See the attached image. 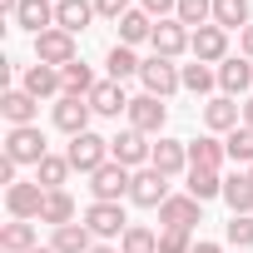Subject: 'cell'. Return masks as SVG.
<instances>
[{"mask_svg":"<svg viewBox=\"0 0 253 253\" xmlns=\"http://www.w3.org/2000/svg\"><path fill=\"white\" fill-rule=\"evenodd\" d=\"M154 25H159L154 15H144V10H129V15L119 20V45H129V50H134V45L154 40Z\"/></svg>","mask_w":253,"mask_h":253,"instance_id":"obj_28","label":"cell"},{"mask_svg":"<svg viewBox=\"0 0 253 253\" xmlns=\"http://www.w3.org/2000/svg\"><path fill=\"white\" fill-rule=\"evenodd\" d=\"M35 60L40 65H55V70H65L70 60H80V45H75V35L70 30H45V35H35Z\"/></svg>","mask_w":253,"mask_h":253,"instance_id":"obj_6","label":"cell"},{"mask_svg":"<svg viewBox=\"0 0 253 253\" xmlns=\"http://www.w3.org/2000/svg\"><path fill=\"white\" fill-rule=\"evenodd\" d=\"M179 25L199 30V25H213V0H179V10H174Z\"/></svg>","mask_w":253,"mask_h":253,"instance_id":"obj_37","label":"cell"},{"mask_svg":"<svg viewBox=\"0 0 253 253\" xmlns=\"http://www.w3.org/2000/svg\"><path fill=\"white\" fill-rule=\"evenodd\" d=\"M119 253H159V233L144 228V223H129L119 238Z\"/></svg>","mask_w":253,"mask_h":253,"instance_id":"obj_36","label":"cell"},{"mask_svg":"<svg viewBox=\"0 0 253 253\" xmlns=\"http://www.w3.org/2000/svg\"><path fill=\"white\" fill-rule=\"evenodd\" d=\"M223 238L233 243V253H253V213H228Z\"/></svg>","mask_w":253,"mask_h":253,"instance_id":"obj_35","label":"cell"},{"mask_svg":"<svg viewBox=\"0 0 253 253\" xmlns=\"http://www.w3.org/2000/svg\"><path fill=\"white\" fill-rule=\"evenodd\" d=\"M184 194H194L199 204L223 199V174H218V169H189V174H184Z\"/></svg>","mask_w":253,"mask_h":253,"instance_id":"obj_25","label":"cell"},{"mask_svg":"<svg viewBox=\"0 0 253 253\" xmlns=\"http://www.w3.org/2000/svg\"><path fill=\"white\" fill-rule=\"evenodd\" d=\"M104 70H109V80H119V84H124V80H134V75L144 70V60H139L129 45H114V50L104 55Z\"/></svg>","mask_w":253,"mask_h":253,"instance_id":"obj_31","label":"cell"},{"mask_svg":"<svg viewBox=\"0 0 253 253\" xmlns=\"http://www.w3.org/2000/svg\"><path fill=\"white\" fill-rule=\"evenodd\" d=\"M0 248H5V253H30V248H40L35 223H30V218H10L5 228H0Z\"/></svg>","mask_w":253,"mask_h":253,"instance_id":"obj_26","label":"cell"},{"mask_svg":"<svg viewBox=\"0 0 253 253\" xmlns=\"http://www.w3.org/2000/svg\"><path fill=\"white\" fill-rule=\"evenodd\" d=\"M139 10H144V15H154V20H174L179 0H139Z\"/></svg>","mask_w":253,"mask_h":253,"instance_id":"obj_41","label":"cell"},{"mask_svg":"<svg viewBox=\"0 0 253 253\" xmlns=\"http://www.w3.org/2000/svg\"><path fill=\"white\" fill-rule=\"evenodd\" d=\"M60 75H65V94H80V99H89V89L99 84V80H94V70H89L84 60H70Z\"/></svg>","mask_w":253,"mask_h":253,"instance_id":"obj_34","label":"cell"},{"mask_svg":"<svg viewBox=\"0 0 253 253\" xmlns=\"http://www.w3.org/2000/svg\"><path fill=\"white\" fill-rule=\"evenodd\" d=\"M65 159H70V169H75V174H99V169L109 164V139H104V134H94V129H84V134H75V139H70Z\"/></svg>","mask_w":253,"mask_h":253,"instance_id":"obj_1","label":"cell"},{"mask_svg":"<svg viewBox=\"0 0 253 253\" xmlns=\"http://www.w3.org/2000/svg\"><path fill=\"white\" fill-rule=\"evenodd\" d=\"M139 80H144V94H154V99H169L174 89H184L179 65H174V60H164V55H149V60H144V70H139Z\"/></svg>","mask_w":253,"mask_h":253,"instance_id":"obj_5","label":"cell"},{"mask_svg":"<svg viewBox=\"0 0 253 253\" xmlns=\"http://www.w3.org/2000/svg\"><path fill=\"white\" fill-rule=\"evenodd\" d=\"M70 174H75V169H70V159H65V154H45V159L35 164V184H40L45 194L65 189V184H70Z\"/></svg>","mask_w":253,"mask_h":253,"instance_id":"obj_24","label":"cell"},{"mask_svg":"<svg viewBox=\"0 0 253 253\" xmlns=\"http://www.w3.org/2000/svg\"><path fill=\"white\" fill-rule=\"evenodd\" d=\"M89 114H94V109H89V99H80V94H60V99H55V109H50L55 129H60V134H70V139L89 129Z\"/></svg>","mask_w":253,"mask_h":253,"instance_id":"obj_9","label":"cell"},{"mask_svg":"<svg viewBox=\"0 0 253 253\" xmlns=\"http://www.w3.org/2000/svg\"><path fill=\"white\" fill-rule=\"evenodd\" d=\"M194 253H223V248H218V243H209V238H199V243H194Z\"/></svg>","mask_w":253,"mask_h":253,"instance_id":"obj_43","label":"cell"},{"mask_svg":"<svg viewBox=\"0 0 253 253\" xmlns=\"http://www.w3.org/2000/svg\"><path fill=\"white\" fill-rule=\"evenodd\" d=\"M50 154V144H45V134H40V124H20V129H10L5 134V159H15V164H40Z\"/></svg>","mask_w":253,"mask_h":253,"instance_id":"obj_4","label":"cell"},{"mask_svg":"<svg viewBox=\"0 0 253 253\" xmlns=\"http://www.w3.org/2000/svg\"><path fill=\"white\" fill-rule=\"evenodd\" d=\"M134 10V0H94V15H104V20H124V15H129Z\"/></svg>","mask_w":253,"mask_h":253,"instance_id":"obj_40","label":"cell"},{"mask_svg":"<svg viewBox=\"0 0 253 253\" xmlns=\"http://www.w3.org/2000/svg\"><path fill=\"white\" fill-rule=\"evenodd\" d=\"M164 179H179V174H189V139H164L159 134V144H154V159H149Z\"/></svg>","mask_w":253,"mask_h":253,"instance_id":"obj_17","label":"cell"},{"mask_svg":"<svg viewBox=\"0 0 253 253\" xmlns=\"http://www.w3.org/2000/svg\"><path fill=\"white\" fill-rule=\"evenodd\" d=\"M243 124H248V129H253V94L243 99Z\"/></svg>","mask_w":253,"mask_h":253,"instance_id":"obj_44","label":"cell"},{"mask_svg":"<svg viewBox=\"0 0 253 253\" xmlns=\"http://www.w3.org/2000/svg\"><path fill=\"white\" fill-rule=\"evenodd\" d=\"M223 204H228V213H253V179H248V169L223 179Z\"/></svg>","mask_w":253,"mask_h":253,"instance_id":"obj_27","label":"cell"},{"mask_svg":"<svg viewBox=\"0 0 253 253\" xmlns=\"http://www.w3.org/2000/svg\"><path fill=\"white\" fill-rule=\"evenodd\" d=\"M213 25H223V30H243V25H253L248 0H213Z\"/></svg>","mask_w":253,"mask_h":253,"instance_id":"obj_32","label":"cell"},{"mask_svg":"<svg viewBox=\"0 0 253 253\" xmlns=\"http://www.w3.org/2000/svg\"><path fill=\"white\" fill-rule=\"evenodd\" d=\"M129 184H134V169H124V164H104L99 174H89V194L94 204H119V199H129Z\"/></svg>","mask_w":253,"mask_h":253,"instance_id":"obj_3","label":"cell"},{"mask_svg":"<svg viewBox=\"0 0 253 253\" xmlns=\"http://www.w3.org/2000/svg\"><path fill=\"white\" fill-rule=\"evenodd\" d=\"M89 109H94L99 119H119V114H129V94H124L119 80H99V84L89 89Z\"/></svg>","mask_w":253,"mask_h":253,"instance_id":"obj_16","label":"cell"},{"mask_svg":"<svg viewBox=\"0 0 253 253\" xmlns=\"http://www.w3.org/2000/svg\"><path fill=\"white\" fill-rule=\"evenodd\" d=\"M189 55L218 70V65L228 60V30H223V25H199V30H194V40H189Z\"/></svg>","mask_w":253,"mask_h":253,"instance_id":"obj_10","label":"cell"},{"mask_svg":"<svg viewBox=\"0 0 253 253\" xmlns=\"http://www.w3.org/2000/svg\"><path fill=\"white\" fill-rule=\"evenodd\" d=\"M20 89L25 94H35V99H60L65 94V75L55 70V65H25V75H20Z\"/></svg>","mask_w":253,"mask_h":253,"instance_id":"obj_12","label":"cell"},{"mask_svg":"<svg viewBox=\"0 0 253 253\" xmlns=\"http://www.w3.org/2000/svg\"><path fill=\"white\" fill-rule=\"evenodd\" d=\"M0 114L10 119V129H20V124H35L40 99H35V94H25V89H5V94H0Z\"/></svg>","mask_w":253,"mask_h":253,"instance_id":"obj_21","label":"cell"},{"mask_svg":"<svg viewBox=\"0 0 253 253\" xmlns=\"http://www.w3.org/2000/svg\"><path fill=\"white\" fill-rule=\"evenodd\" d=\"M89 253H119V248H109V243H94V248H89Z\"/></svg>","mask_w":253,"mask_h":253,"instance_id":"obj_45","label":"cell"},{"mask_svg":"<svg viewBox=\"0 0 253 253\" xmlns=\"http://www.w3.org/2000/svg\"><path fill=\"white\" fill-rule=\"evenodd\" d=\"M238 124H243V104H238V99L213 94V99L204 104V129H209V134H233Z\"/></svg>","mask_w":253,"mask_h":253,"instance_id":"obj_15","label":"cell"},{"mask_svg":"<svg viewBox=\"0 0 253 253\" xmlns=\"http://www.w3.org/2000/svg\"><path fill=\"white\" fill-rule=\"evenodd\" d=\"M159 223H164V228L194 233V223H204V204H199L194 194H169V199L159 204Z\"/></svg>","mask_w":253,"mask_h":253,"instance_id":"obj_8","label":"cell"},{"mask_svg":"<svg viewBox=\"0 0 253 253\" xmlns=\"http://www.w3.org/2000/svg\"><path fill=\"white\" fill-rule=\"evenodd\" d=\"M223 149H228L233 164H248V169H253V129H248V124H238V129L223 139Z\"/></svg>","mask_w":253,"mask_h":253,"instance_id":"obj_38","label":"cell"},{"mask_svg":"<svg viewBox=\"0 0 253 253\" xmlns=\"http://www.w3.org/2000/svg\"><path fill=\"white\" fill-rule=\"evenodd\" d=\"M218 89H223L228 99L248 94V89H253V60H243V55H228V60L218 65Z\"/></svg>","mask_w":253,"mask_h":253,"instance_id":"obj_19","label":"cell"},{"mask_svg":"<svg viewBox=\"0 0 253 253\" xmlns=\"http://www.w3.org/2000/svg\"><path fill=\"white\" fill-rule=\"evenodd\" d=\"M89 20H94V0H55V25L60 30L80 35V30H89Z\"/></svg>","mask_w":253,"mask_h":253,"instance_id":"obj_23","label":"cell"},{"mask_svg":"<svg viewBox=\"0 0 253 253\" xmlns=\"http://www.w3.org/2000/svg\"><path fill=\"white\" fill-rule=\"evenodd\" d=\"M189 40H194V30L189 25H179V20H159L154 25V55H164V60H179L184 50H189Z\"/></svg>","mask_w":253,"mask_h":253,"instance_id":"obj_18","label":"cell"},{"mask_svg":"<svg viewBox=\"0 0 253 253\" xmlns=\"http://www.w3.org/2000/svg\"><path fill=\"white\" fill-rule=\"evenodd\" d=\"M5 209H10V218H40V209H45V189L40 184H30V179H15L10 189H5Z\"/></svg>","mask_w":253,"mask_h":253,"instance_id":"obj_14","label":"cell"},{"mask_svg":"<svg viewBox=\"0 0 253 253\" xmlns=\"http://www.w3.org/2000/svg\"><path fill=\"white\" fill-rule=\"evenodd\" d=\"M159 253H194V238L184 228H159Z\"/></svg>","mask_w":253,"mask_h":253,"instance_id":"obj_39","label":"cell"},{"mask_svg":"<svg viewBox=\"0 0 253 253\" xmlns=\"http://www.w3.org/2000/svg\"><path fill=\"white\" fill-rule=\"evenodd\" d=\"M238 55H243V60H253V25H243V30H238Z\"/></svg>","mask_w":253,"mask_h":253,"instance_id":"obj_42","label":"cell"},{"mask_svg":"<svg viewBox=\"0 0 253 253\" xmlns=\"http://www.w3.org/2000/svg\"><path fill=\"white\" fill-rule=\"evenodd\" d=\"M109 159L124 164V169H149L154 144H149V134H139V129H119V134L109 139Z\"/></svg>","mask_w":253,"mask_h":253,"instance_id":"obj_2","label":"cell"},{"mask_svg":"<svg viewBox=\"0 0 253 253\" xmlns=\"http://www.w3.org/2000/svg\"><path fill=\"white\" fill-rule=\"evenodd\" d=\"M169 199V179L149 164V169H134V184H129V204H139V209H159Z\"/></svg>","mask_w":253,"mask_h":253,"instance_id":"obj_13","label":"cell"},{"mask_svg":"<svg viewBox=\"0 0 253 253\" xmlns=\"http://www.w3.org/2000/svg\"><path fill=\"white\" fill-rule=\"evenodd\" d=\"M164 124H169V104H164V99H154V94H134V99H129V129L159 134Z\"/></svg>","mask_w":253,"mask_h":253,"instance_id":"obj_11","label":"cell"},{"mask_svg":"<svg viewBox=\"0 0 253 253\" xmlns=\"http://www.w3.org/2000/svg\"><path fill=\"white\" fill-rule=\"evenodd\" d=\"M179 75H184V89H189V94H213V84H218V70H213V65H204V60L179 65Z\"/></svg>","mask_w":253,"mask_h":253,"instance_id":"obj_33","label":"cell"},{"mask_svg":"<svg viewBox=\"0 0 253 253\" xmlns=\"http://www.w3.org/2000/svg\"><path fill=\"white\" fill-rule=\"evenodd\" d=\"M223 159H228V149H223L218 134H199V139H189V169H223Z\"/></svg>","mask_w":253,"mask_h":253,"instance_id":"obj_22","label":"cell"},{"mask_svg":"<svg viewBox=\"0 0 253 253\" xmlns=\"http://www.w3.org/2000/svg\"><path fill=\"white\" fill-rule=\"evenodd\" d=\"M15 25L35 40L45 30H55V0H20V10H15Z\"/></svg>","mask_w":253,"mask_h":253,"instance_id":"obj_20","label":"cell"},{"mask_svg":"<svg viewBox=\"0 0 253 253\" xmlns=\"http://www.w3.org/2000/svg\"><path fill=\"white\" fill-rule=\"evenodd\" d=\"M248 179H253V169H248Z\"/></svg>","mask_w":253,"mask_h":253,"instance_id":"obj_47","label":"cell"},{"mask_svg":"<svg viewBox=\"0 0 253 253\" xmlns=\"http://www.w3.org/2000/svg\"><path fill=\"white\" fill-rule=\"evenodd\" d=\"M99 243H109V238H124V228H129V218H124V209L119 204H89L84 209V218H80Z\"/></svg>","mask_w":253,"mask_h":253,"instance_id":"obj_7","label":"cell"},{"mask_svg":"<svg viewBox=\"0 0 253 253\" xmlns=\"http://www.w3.org/2000/svg\"><path fill=\"white\" fill-rule=\"evenodd\" d=\"M30 253H55V248H50V243H45V248H30Z\"/></svg>","mask_w":253,"mask_h":253,"instance_id":"obj_46","label":"cell"},{"mask_svg":"<svg viewBox=\"0 0 253 253\" xmlns=\"http://www.w3.org/2000/svg\"><path fill=\"white\" fill-rule=\"evenodd\" d=\"M50 248H55V253H89V248H94V233H89L84 223H65V228H55Z\"/></svg>","mask_w":253,"mask_h":253,"instance_id":"obj_30","label":"cell"},{"mask_svg":"<svg viewBox=\"0 0 253 253\" xmlns=\"http://www.w3.org/2000/svg\"><path fill=\"white\" fill-rule=\"evenodd\" d=\"M40 223H50V228H65V223H75V199H70V189H55V194H45Z\"/></svg>","mask_w":253,"mask_h":253,"instance_id":"obj_29","label":"cell"}]
</instances>
